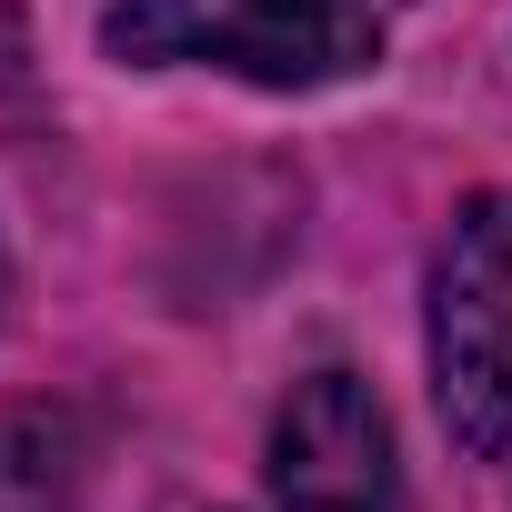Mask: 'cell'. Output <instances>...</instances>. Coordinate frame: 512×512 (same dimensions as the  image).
<instances>
[{
  "label": "cell",
  "mask_w": 512,
  "mask_h": 512,
  "mask_svg": "<svg viewBox=\"0 0 512 512\" xmlns=\"http://www.w3.org/2000/svg\"><path fill=\"white\" fill-rule=\"evenodd\" d=\"M432 402L462 452H512V191H472L432 251Z\"/></svg>",
  "instance_id": "2"
},
{
  "label": "cell",
  "mask_w": 512,
  "mask_h": 512,
  "mask_svg": "<svg viewBox=\"0 0 512 512\" xmlns=\"http://www.w3.org/2000/svg\"><path fill=\"white\" fill-rule=\"evenodd\" d=\"M251 512H402L392 422L362 372H312L272 412V472Z\"/></svg>",
  "instance_id": "3"
},
{
  "label": "cell",
  "mask_w": 512,
  "mask_h": 512,
  "mask_svg": "<svg viewBox=\"0 0 512 512\" xmlns=\"http://www.w3.org/2000/svg\"><path fill=\"white\" fill-rule=\"evenodd\" d=\"M31 81V11H21V0H0V101H11Z\"/></svg>",
  "instance_id": "5"
},
{
  "label": "cell",
  "mask_w": 512,
  "mask_h": 512,
  "mask_svg": "<svg viewBox=\"0 0 512 512\" xmlns=\"http://www.w3.org/2000/svg\"><path fill=\"white\" fill-rule=\"evenodd\" d=\"M81 492V432L71 412H0V512H71Z\"/></svg>",
  "instance_id": "4"
},
{
  "label": "cell",
  "mask_w": 512,
  "mask_h": 512,
  "mask_svg": "<svg viewBox=\"0 0 512 512\" xmlns=\"http://www.w3.org/2000/svg\"><path fill=\"white\" fill-rule=\"evenodd\" d=\"M402 0H111L101 51L131 71H231L251 91H332L382 61Z\"/></svg>",
  "instance_id": "1"
}]
</instances>
